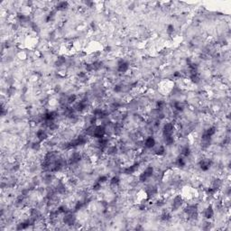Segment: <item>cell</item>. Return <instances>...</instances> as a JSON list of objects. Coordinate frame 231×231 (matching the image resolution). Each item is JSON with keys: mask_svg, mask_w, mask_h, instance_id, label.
<instances>
[{"mask_svg": "<svg viewBox=\"0 0 231 231\" xmlns=\"http://www.w3.org/2000/svg\"><path fill=\"white\" fill-rule=\"evenodd\" d=\"M153 173H155V169H153V167L147 166L145 170L142 172V173H140V175H139V181L145 182L146 181H148V179H150L153 175Z\"/></svg>", "mask_w": 231, "mask_h": 231, "instance_id": "cell-1", "label": "cell"}, {"mask_svg": "<svg viewBox=\"0 0 231 231\" xmlns=\"http://www.w3.org/2000/svg\"><path fill=\"white\" fill-rule=\"evenodd\" d=\"M173 131H174V125L172 122L165 123L163 127V136H170L173 135Z\"/></svg>", "mask_w": 231, "mask_h": 231, "instance_id": "cell-2", "label": "cell"}, {"mask_svg": "<svg viewBox=\"0 0 231 231\" xmlns=\"http://www.w3.org/2000/svg\"><path fill=\"white\" fill-rule=\"evenodd\" d=\"M105 135H106V128L103 126H95L92 137L96 138V139H99V138L104 137Z\"/></svg>", "mask_w": 231, "mask_h": 231, "instance_id": "cell-3", "label": "cell"}, {"mask_svg": "<svg viewBox=\"0 0 231 231\" xmlns=\"http://www.w3.org/2000/svg\"><path fill=\"white\" fill-rule=\"evenodd\" d=\"M139 165H140L139 163H135L132 165H129V166H127L124 169L123 173H124L125 174H133L135 172H137L138 168H139Z\"/></svg>", "mask_w": 231, "mask_h": 231, "instance_id": "cell-4", "label": "cell"}, {"mask_svg": "<svg viewBox=\"0 0 231 231\" xmlns=\"http://www.w3.org/2000/svg\"><path fill=\"white\" fill-rule=\"evenodd\" d=\"M182 202H183V199L181 198V195H177L174 197L173 201V210H178L181 205H182Z\"/></svg>", "mask_w": 231, "mask_h": 231, "instance_id": "cell-5", "label": "cell"}, {"mask_svg": "<svg viewBox=\"0 0 231 231\" xmlns=\"http://www.w3.org/2000/svg\"><path fill=\"white\" fill-rule=\"evenodd\" d=\"M76 221V218L72 213H66L63 218V222L66 225H74Z\"/></svg>", "mask_w": 231, "mask_h": 231, "instance_id": "cell-6", "label": "cell"}, {"mask_svg": "<svg viewBox=\"0 0 231 231\" xmlns=\"http://www.w3.org/2000/svg\"><path fill=\"white\" fill-rule=\"evenodd\" d=\"M36 137L39 142H43L48 139V134L44 129H39L36 132Z\"/></svg>", "mask_w": 231, "mask_h": 231, "instance_id": "cell-7", "label": "cell"}, {"mask_svg": "<svg viewBox=\"0 0 231 231\" xmlns=\"http://www.w3.org/2000/svg\"><path fill=\"white\" fill-rule=\"evenodd\" d=\"M156 145V142H155V139L153 138V136H148L147 138H145V140L144 142V145L145 147L148 148V149H151L153 147H155Z\"/></svg>", "mask_w": 231, "mask_h": 231, "instance_id": "cell-8", "label": "cell"}, {"mask_svg": "<svg viewBox=\"0 0 231 231\" xmlns=\"http://www.w3.org/2000/svg\"><path fill=\"white\" fill-rule=\"evenodd\" d=\"M128 69H129V64H128V63H127V61L120 60L118 63V64H117V71L119 72H122V73L127 72L128 71Z\"/></svg>", "mask_w": 231, "mask_h": 231, "instance_id": "cell-9", "label": "cell"}, {"mask_svg": "<svg viewBox=\"0 0 231 231\" xmlns=\"http://www.w3.org/2000/svg\"><path fill=\"white\" fill-rule=\"evenodd\" d=\"M203 214H204V217H205L207 219H212L213 216H214V209H213L212 206H211V205L208 206V207L206 208V209L204 210V213H203Z\"/></svg>", "mask_w": 231, "mask_h": 231, "instance_id": "cell-10", "label": "cell"}, {"mask_svg": "<svg viewBox=\"0 0 231 231\" xmlns=\"http://www.w3.org/2000/svg\"><path fill=\"white\" fill-rule=\"evenodd\" d=\"M210 165H211V162L209 160L203 159L199 162V166H201V169L202 171H208L210 168Z\"/></svg>", "mask_w": 231, "mask_h": 231, "instance_id": "cell-11", "label": "cell"}, {"mask_svg": "<svg viewBox=\"0 0 231 231\" xmlns=\"http://www.w3.org/2000/svg\"><path fill=\"white\" fill-rule=\"evenodd\" d=\"M120 183V179L117 176H114L113 178H111L110 180V186L114 187V188H117Z\"/></svg>", "mask_w": 231, "mask_h": 231, "instance_id": "cell-12", "label": "cell"}, {"mask_svg": "<svg viewBox=\"0 0 231 231\" xmlns=\"http://www.w3.org/2000/svg\"><path fill=\"white\" fill-rule=\"evenodd\" d=\"M68 7H69L68 2H59L56 6L57 10H60V11H63V10L67 9Z\"/></svg>", "mask_w": 231, "mask_h": 231, "instance_id": "cell-13", "label": "cell"}, {"mask_svg": "<svg viewBox=\"0 0 231 231\" xmlns=\"http://www.w3.org/2000/svg\"><path fill=\"white\" fill-rule=\"evenodd\" d=\"M191 148H190L188 145H186V146L182 147V149H181V155H182L183 156L188 157V156L191 155Z\"/></svg>", "mask_w": 231, "mask_h": 231, "instance_id": "cell-14", "label": "cell"}, {"mask_svg": "<svg viewBox=\"0 0 231 231\" xmlns=\"http://www.w3.org/2000/svg\"><path fill=\"white\" fill-rule=\"evenodd\" d=\"M164 153H165V148H164L163 145L159 146V147L155 150V155H159V156L164 155Z\"/></svg>", "mask_w": 231, "mask_h": 231, "instance_id": "cell-15", "label": "cell"}, {"mask_svg": "<svg viewBox=\"0 0 231 231\" xmlns=\"http://www.w3.org/2000/svg\"><path fill=\"white\" fill-rule=\"evenodd\" d=\"M176 165L178 167L182 168V167L185 166V161H184V159L182 157H178L177 160H176Z\"/></svg>", "mask_w": 231, "mask_h": 231, "instance_id": "cell-16", "label": "cell"}, {"mask_svg": "<svg viewBox=\"0 0 231 231\" xmlns=\"http://www.w3.org/2000/svg\"><path fill=\"white\" fill-rule=\"evenodd\" d=\"M65 63V58L64 57H59L56 60V64L57 66H61Z\"/></svg>", "mask_w": 231, "mask_h": 231, "instance_id": "cell-17", "label": "cell"}, {"mask_svg": "<svg viewBox=\"0 0 231 231\" xmlns=\"http://www.w3.org/2000/svg\"><path fill=\"white\" fill-rule=\"evenodd\" d=\"M76 100H77V96H76V95H74V94L71 95V96L68 98V99H67V101H68V103H69V104L75 103V102H76Z\"/></svg>", "mask_w": 231, "mask_h": 231, "instance_id": "cell-18", "label": "cell"}, {"mask_svg": "<svg viewBox=\"0 0 231 231\" xmlns=\"http://www.w3.org/2000/svg\"><path fill=\"white\" fill-rule=\"evenodd\" d=\"M107 181H109V179H107V176H105V175H102V176H100V177L99 178V180H98V181H99V182H100L101 184H102V183H104V182H106Z\"/></svg>", "mask_w": 231, "mask_h": 231, "instance_id": "cell-19", "label": "cell"}, {"mask_svg": "<svg viewBox=\"0 0 231 231\" xmlns=\"http://www.w3.org/2000/svg\"><path fill=\"white\" fill-rule=\"evenodd\" d=\"M173 31H174V26H173V25H172V24L168 25V27H167V33H168L169 35L173 34Z\"/></svg>", "mask_w": 231, "mask_h": 231, "instance_id": "cell-20", "label": "cell"}]
</instances>
